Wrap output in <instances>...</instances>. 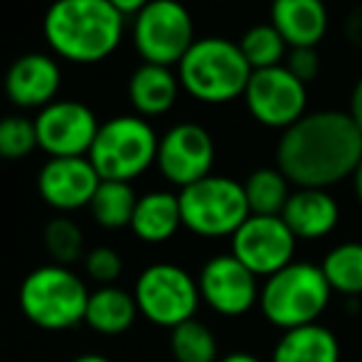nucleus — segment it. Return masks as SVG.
<instances>
[{
  "label": "nucleus",
  "instance_id": "obj_1",
  "mask_svg": "<svg viewBox=\"0 0 362 362\" xmlns=\"http://www.w3.org/2000/svg\"><path fill=\"white\" fill-rule=\"evenodd\" d=\"M360 160L362 131L348 111H310L276 144V168L296 187L328 190L353 177Z\"/></svg>",
  "mask_w": 362,
  "mask_h": 362
},
{
  "label": "nucleus",
  "instance_id": "obj_2",
  "mask_svg": "<svg viewBox=\"0 0 362 362\" xmlns=\"http://www.w3.org/2000/svg\"><path fill=\"white\" fill-rule=\"evenodd\" d=\"M126 15L109 0H52L42 35L49 52L72 64H96L119 49Z\"/></svg>",
  "mask_w": 362,
  "mask_h": 362
},
{
  "label": "nucleus",
  "instance_id": "obj_3",
  "mask_svg": "<svg viewBox=\"0 0 362 362\" xmlns=\"http://www.w3.org/2000/svg\"><path fill=\"white\" fill-rule=\"evenodd\" d=\"M252 72L239 42L217 35L195 40L177 64L182 91L202 104H229L244 96Z\"/></svg>",
  "mask_w": 362,
  "mask_h": 362
},
{
  "label": "nucleus",
  "instance_id": "obj_4",
  "mask_svg": "<svg viewBox=\"0 0 362 362\" xmlns=\"http://www.w3.org/2000/svg\"><path fill=\"white\" fill-rule=\"evenodd\" d=\"M330 288L323 269L310 262H293L269 276L259 293L264 318L284 333L318 323L330 303Z\"/></svg>",
  "mask_w": 362,
  "mask_h": 362
},
{
  "label": "nucleus",
  "instance_id": "obj_5",
  "mask_svg": "<svg viewBox=\"0 0 362 362\" xmlns=\"http://www.w3.org/2000/svg\"><path fill=\"white\" fill-rule=\"evenodd\" d=\"M86 284L62 264H45L20 284V310L42 330H69L84 323L89 303Z\"/></svg>",
  "mask_w": 362,
  "mask_h": 362
},
{
  "label": "nucleus",
  "instance_id": "obj_6",
  "mask_svg": "<svg viewBox=\"0 0 362 362\" xmlns=\"http://www.w3.org/2000/svg\"><path fill=\"white\" fill-rule=\"evenodd\" d=\"M158 134L139 114H121L99 126L89 160L101 180L131 182L158 158Z\"/></svg>",
  "mask_w": 362,
  "mask_h": 362
},
{
  "label": "nucleus",
  "instance_id": "obj_7",
  "mask_svg": "<svg viewBox=\"0 0 362 362\" xmlns=\"http://www.w3.org/2000/svg\"><path fill=\"white\" fill-rule=\"evenodd\" d=\"M182 227L205 239L232 237L249 217L244 182L227 175H207L177 192Z\"/></svg>",
  "mask_w": 362,
  "mask_h": 362
},
{
  "label": "nucleus",
  "instance_id": "obj_8",
  "mask_svg": "<svg viewBox=\"0 0 362 362\" xmlns=\"http://www.w3.org/2000/svg\"><path fill=\"white\" fill-rule=\"evenodd\" d=\"M195 40L192 15L180 0H151L134 15V47L148 64L177 67Z\"/></svg>",
  "mask_w": 362,
  "mask_h": 362
},
{
  "label": "nucleus",
  "instance_id": "obj_9",
  "mask_svg": "<svg viewBox=\"0 0 362 362\" xmlns=\"http://www.w3.org/2000/svg\"><path fill=\"white\" fill-rule=\"evenodd\" d=\"M139 313L158 328H177L192 320L200 305V286L182 267L153 264L141 272L134 286Z\"/></svg>",
  "mask_w": 362,
  "mask_h": 362
},
{
  "label": "nucleus",
  "instance_id": "obj_10",
  "mask_svg": "<svg viewBox=\"0 0 362 362\" xmlns=\"http://www.w3.org/2000/svg\"><path fill=\"white\" fill-rule=\"evenodd\" d=\"M242 99L257 124L281 134L308 114V84L291 74L286 64L252 72Z\"/></svg>",
  "mask_w": 362,
  "mask_h": 362
},
{
  "label": "nucleus",
  "instance_id": "obj_11",
  "mask_svg": "<svg viewBox=\"0 0 362 362\" xmlns=\"http://www.w3.org/2000/svg\"><path fill=\"white\" fill-rule=\"evenodd\" d=\"M99 119L84 104L74 99H57L37 111L35 131L37 146L49 158H81L89 156L99 134Z\"/></svg>",
  "mask_w": 362,
  "mask_h": 362
},
{
  "label": "nucleus",
  "instance_id": "obj_12",
  "mask_svg": "<svg viewBox=\"0 0 362 362\" xmlns=\"http://www.w3.org/2000/svg\"><path fill=\"white\" fill-rule=\"evenodd\" d=\"M156 165L160 175L180 190L212 175L215 141H212L210 131L192 121L170 126L158 141Z\"/></svg>",
  "mask_w": 362,
  "mask_h": 362
},
{
  "label": "nucleus",
  "instance_id": "obj_13",
  "mask_svg": "<svg viewBox=\"0 0 362 362\" xmlns=\"http://www.w3.org/2000/svg\"><path fill=\"white\" fill-rule=\"evenodd\" d=\"M293 232L281 217L252 215L232 234V252L254 276H274L288 264L296 254Z\"/></svg>",
  "mask_w": 362,
  "mask_h": 362
},
{
  "label": "nucleus",
  "instance_id": "obj_14",
  "mask_svg": "<svg viewBox=\"0 0 362 362\" xmlns=\"http://www.w3.org/2000/svg\"><path fill=\"white\" fill-rule=\"evenodd\" d=\"M259 276H254L234 254H217L200 269V298L215 313L237 318L259 303Z\"/></svg>",
  "mask_w": 362,
  "mask_h": 362
},
{
  "label": "nucleus",
  "instance_id": "obj_15",
  "mask_svg": "<svg viewBox=\"0 0 362 362\" xmlns=\"http://www.w3.org/2000/svg\"><path fill=\"white\" fill-rule=\"evenodd\" d=\"M101 177L91 165L89 156L81 158H49L37 175V192L52 210L74 212L89 207Z\"/></svg>",
  "mask_w": 362,
  "mask_h": 362
},
{
  "label": "nucleus",
  "instance_id": "obj_16",
  "mask_svg": "<svg viewBox=\"0 0 362 362\" xmlns=\"http://www.w3.org/2000/svg\"><path fill=\"white\" fill-rule=\"evenodd\" d=\"M62 69L57 57L47 52H25L5 72L3 89L10 104L20 109H45L57 101Z\"/></svg>",
  "mask_w": 362,
  "mask_h": 362
},
{
  "label": "nucleus",
  "instance_id": "obj_17",
  "mask_svg": "<svg viewBox=\"0 0 362 362\" xmlns=\"http://www.w3.org/2000/svg\"><path fill=\"white\" fill-rule=\"evenodd\" d=\"M269 15L288 49L318 47L328 35L330 15L325 0H272Z\"/></svg>",
  "mask_w": 362,
  "mask_h": 362
},
{
  "label": "nucleus",
  "instance_id": "obj_18",
  "mask_svg": "<svg viewBox=\"0 0 362 362\" xmlns=\"http://www.w3.org/2000/svg\"><path fill=\"white\" fill-rule=\"evenodd\" d=\"M281 219L293 232L296 239H323L338 227L340 207L328 190H315V187H298L291 192Z\"/></svg>",
  "mask_w": 362,
  "mask_h": 362
},
{
  "label": "nucleus",
  "instance_id": "obj_19",
  "mask_svg": "<svg viewBox=\"0 0 362 362\" xmlns=\"http://www.w3.org/2000/svg\"><path fill=\"white\" fill-rule=\"evenodd\" d=\"M180 79L173 67L144 62L129 76V101L134 104L136 114L144 119L163 116L175 106L180 96Z\"/></svg>",
  "mask_w": 362,
  "mask_h": 362
},
{
  "label": "nucleus",
  "instance_id": "obj_20",
  "mask_svg": "<svg viewBox=\"0 0 362 362\" xmlns=\"http://www.w3.org/2000/svg\"><path fill=\"white\" fill-rule=\"evenodd\" d=\"M182 227L180 200L175 192L153 190L139 197L136 212L131 219L134 234L146 244H163L170 237H175Z\"/></svg>",
  "mask_w": 362,
  "mask_h": 362
},
{
  "label": "nucleus",
  "instance_id": "obj_21",
  "mask_svg": "<svg viewBox=\"0 0 362 362\" xmlns=\"http://www.w3.org/2000/svg\"><path fill=\"white\" fill-rule=\"evenodd\" d=\"M139 315L134 293L119 286H99L89 293L84 323L101 335H121L136 323Z\"/></svg>",
  "mask_w": 362,
  "mask_h": 362
},
{
  "label": "nucleus",
  "instance_id": "obj_22",
  "mask_svg": "<svg viewBox=\"0 0 362 362\" xmlns=\"http://www.w3.org/2000/svg\"><path fill=\"white\" fill-rule=\"evenodd\" d=\"M272 362H340L338 338L320 323L286 330L274 348Z\"/></svg>",
  "mask_w": 362,
  "mask_h": 362
},
{
  "label": "nucleus",
  "instance_id": "obj_23",
  "mask_svg": "<svg viewBox=\"0 0 362 362\" xmlns=\"http://www.w3.org/2000/svg\"><path fill=\"white\" fill-rule=\"evenodd\" d=\"M136 202H139V195L131 187V182L101 180V185L94 192V200L89 205V212L99 227L124 229L131 227Z\"/></svg>",
  "mask_w": 362,
  "mask_h": 362
},
{
  "label": "nucleus",
  "instance_id": "obj_24",
  "mask_svg": "<svg viewBox=\"0 0 362 362\" xmlns=\"http://www.w3.org/2000/svg\"><path fill=\"white\" fill-rule=\"evenodd\" d=\"M288 185V177L279 168H257L244 180V195H247L249 202V212L264 217H281L284 207H286L291 197Z\"/></svg>",
  "mask_w": 362,
  "mask_h": 362
},
{
  "label": "nucleus",
  "instance_id": "obj_25",
  "mask_svg": "<svg viewBox=\"0 0 362 362\" xmlns=\"http://www.w3.org/2000/svg\"><path fill=\"white\" fill-rule=\"evenodd\" d=\"M325 279L330 288L343 296H360L362 293V244L345 242L333 247L325 254L323 264Z\"/></svg>",
  "mask_w": 362,
  "mask_h": 362
},
{
  "label": "nucleus",
  "instance_id": "obj_26",
  "mask_svg": "<svg viewBox=\"0 0 362 362\" xmlns=\"http://www.w3.org/2000/svg\"><path fill=\"white\" fill-rule=\"evenodd\" d=\"M239 49L247 57L249 67L254 72L259 69H272L281 67L288 57V45L286 40L279 35V30L272 23H259L252 25L239 40Z\"/></svg>",
  "mask_w": 362,
  "mask_h": 362
},
{
  "label": "nucleus",
  "instance_id": "obj_27",
  "mask_svg": "<svg viewBox=\"0 0 362 362\" xmlns=\"http://www.w3.org/2000/svg\"><path fill=\"white\" fill-rule=\"evenodd\" d=\"M170 353L175 362H217L215 333L200 320H185L170 330Z\"/></svg>",
  "mask_w": 362,
  "mask_h": 362
},
{
  "label": "nucleus",
  "instance_id": "obj_28",
  "mask_svg": "<svg viewBox=\"0 0 362 362\" xmlns=\"http://www.w3.org/2000/svg\"><path fill=\"white\" fill-rule=\"evenodd\" d=\"M42 239H45V249L54 259V264H62V267H69L72 262H76L81 257V249H84L81 227L67 215H57L49 219L45 224Z\"/></svg>",
  "mask_w": 362,
  "mask_h": 362
},
{
  "label": "nucleus",
  "instance_id": "obj_29",
  "mask_svg": "<svg viewBox=\"0 0 362 362\" xmlns=\"http://www.w3.org/2000/svg\"><path fill=\"white\" fill-rule=\"evenodd\" d=\"M37 146V131L35 119L28 116H3L0 119V158L5 160H23Z\"/></svg>",
  "mask_w": 362,
  "mask_h": 362
},
{
  "label": "nucleus",
  "instance_id": "obj_30",
  "mask_svg": "<svg viewBox=\"0 0 362 362\" xmlns=\"http://www.w3.org/2000/svg\"><path fill=\"white\" fill-rule=\"evenodd\" d=\"M84 272L99 286H114V281L124 272V262H121V254L116 249L96 247L84 257Z\"/></svg>",
  "mask_w": 362,
  "mask_h": 362
},
{
  "label": "nucleus",
  "instance_id": "obj_31",
  "mask_svg": "<svg viewBox=\"0 0 362 362\" xmlns=\"http://www.w3.org/2000/svg\"><path fill=\"white\" fill-rule=\"evenodd\" d=\"M286 69L291 74L298 76L303 84L313 81L315 76L320 74V54L315 47H296L288 49V57H286Z\"/></svg>",
  "mask_w": 362,
  "mask_h": 362
},
{
  "label": "nucleus",
  "instance_id": "obj_32",
  "mask_svg": "<svg viewBox=\"0 0 362 362\" xmlns=\"http://www.w3.org/2000/svg\"><path fill=\"white\" fill-rule=\"evenodd\" d=\"M345 35L353 45H360L362 47V5L353 10L345 20Z\"/></svg>",
  "mask_w": 362,
  "mask_h": 362
},
{
  "label": "nucleus",
  "instance_id": "obj_33",
  "mask_svg": "<svg viewBox=\"0 0 362 362\" xmlns=\"http://www.w3.org/2000/svg\"><path fill=\"white\" fill-rule=\"evenodd\" d=\"M348 114L353 116V121H355V124H358V129L362 131V74H360V79L355 81L353 94H350Z\"/></svg>",
  "mask_w": 362,
  "mask_h": 362
},
{
  "label": "nucleus",
  "instance_id": "obj_34",
  "mask_svg": "<svg viewBox=\"0 0 362 362\" xmlns=\"http://www.w3.org/2000/svg\"><path fill=\"white\" fill-rule=\"evenodd\" d=\"M109 3L114 5L116 10H121L124 15H136V13H141L151 0H109Z\"/></svg>",
  "mask_w": 362,
  "mask_h": 362
},
{
  "label": "nucleus",
  "instance_id": "obj_35",
  "mask_svg": "<svg viewBox=\"0 0 362 362\" xmlns=\"http://www.w3.org/2000/svg\"><path fill=\"white\" fill-rule=\"evenodd\" d=\"M217 362H262L257 358V355H252V353H229V355H224L222 360H217Z\"/></svg>",
  "mask_w": 362,
  "mask_h": 362
},
{
  "label": "nucleus",
  "instance_id": "obj_36",
  "mask_svg": "<svg viewBox=\"0 0 362 362\" xmlns=\"http://www.w3.org/2000/svg\"><path fill=\"white\" fill-rule=\"evenodd\" d=\"M353 187H355V197H358V202L362 207V160H360L358 170H355V175H353Z\"/></svg>",
  "mask_w": 362,
  "mask_h": 362
},
{
  "label": "nucleus",
  "instance_id": "obj_37",
  "mask_svg": "<svg viewBox=\"0 0 362 362\" xmlns=\"http://www.w3.org/2000/svg\"><path fill=\"white\" fill-rule=\"evenodd\" d=\"M72 362H111L106 355H99V353H86V355H79V358H74Z\"/></svg>",
  "mask_w": 362,
  "mask_h": 362
}]
</instances>
